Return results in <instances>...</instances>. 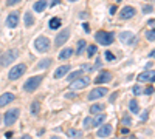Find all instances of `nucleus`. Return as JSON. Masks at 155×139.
I'll list each match as a JSON object with an SVG mask.
<instances>
[{
  "label": "nucleus",
  "instance_id": "nucleus-1",
  "mask_svg": "<svg viewBox=\"0 0 155 139\" xmlns=\"http://www.w3.org/2000/svg\"><path fill=\"white\" fill-rule=\"evenodd\" d=\"M17 57H19V50H16V48L6 50L5 53L0 54V67H8V65H11Z\"/></svg>",
  "mask_w": 155,
  "mask_h": 139
},
{
  "label": "nucleus",
  "instance_id": "nucleus-2",
  "mask_svg": "<svg viewBox=\"0 0 155 139\" xmlns=\"http://www.w3.org/2000/svg\"><path fill=\"white\" fill-rule=\"evenodd\" d=\"M42 79H44V76H33V77H30L28 80L25 82V85H23V91L26 93H33V91H36L37 87L42 83Z\"/></svg>",
  "mask_w": 155,
  "mask_h": 139
},
{
  "label": "nucleus",
  "instance_id": "nucleus-3",
  "mask_svg": "<svg viewBox=\"0 0 155 139\" xmlns=\"http://www.w3.org/2000/svg\"><path fill=\"white\" fill-rule=\"evenodd\" d=\"M50 46H51L50 39L45 37V36H40V37H37L34 40V48H36L37 53H47L50 50Z\"/></svg>",
  "mask_w": 155,
  "mask_h": 139
},
{
  "label": "nucleus",
  "instance_id": "nucleus-4",
  "mask_svg": "<svg viewBox=\"0 0 155 139\" xmlns=\"http://www.w3.org/2000/svg\"><path fill=\"white\" fill-rule=\"evenodd\" d=\"M25 71H26V65L25 64H19L16 67H12V70L8 73V79L9 80H17L25 74Z\"/></svg>",
  "mask_w": 155,
  "mask_h": 139
},
{
  "label": "nucleus",
  "instance_id": "nucleus-5",
  "mask_svg": "<svg viewBox=\"0 0 155 139\" xmlns=\"http://www.w3.org/2000/svg\"><path fill=\"white\" fill-rule=\"evenodd\" d=\"M95 40L99 45H110V43H113V34L107 33V31H98L95 36Z\"/></svg>",
  "mask_w": 155,
  "mask_h": 139
},
{
  "label": "nucleus",
  "instance_id": "nucleus-6",
  "mask_svg": "<svg viewBox=\"0 0 155 139\" xmlns=\"http://www.w3.org/2000/svg\"><path fill=\"white\" fill-rule=\"evenodd\" d=\"M19 116H20V110L19 108H12V110H8L5 113V125L6 127H11L12 124H14L17 119H19Z\"/></svg>",
  "mask_w": 155,
  "mask_h": 139
},
{
  "label": "nucleus",
  "instance_id": "nucleus-7",
  "mask_svg": "<svg viewBox=\"0 0 155 139\" xmlns=\"http://www.w3.org/2000/svg\"><path fill=\"white\" fill-rule=\"evenodd\" d=\"M90 83V79L89 77H78V79H75V80H71V85H70V88L75 91V90H82V88H85L87 85Z\"/></svg>",
  "mask_w": 155,
  "mask_h": 139
},
{
  "label": "nucleus",
  "instance_id": "nucleus-8",
  "mask_svg": "<svg viewBox=\"0 0 155 139\" xmlns=\"http://www.w3.org/2000/svg\"><path fill=\"white\" fill-rule=\"evenodd\" d=\"M106 94H107V88H104V87H98V88H93L92 91L89 93L87 99H89V101H96V99H99V97H104Z\"/></svg>",
  "mask_w": 155,
  "mask_h": 139
},
{
  "label": "nucleus",
  "instance_id": "nucleus-9",
  "mask_svg": "<svg viewBox=\"0 0 155 139\" xmlns=\"http://www.w3.org/2000/svg\"><path fill=\"white\" fill-rule=\"evenodd\" d=\"M135 14H137V9L133 8V6H124V8L121 9V12H119V17L123 20H127V19H132Z\"/></svg>",
  "mask_w": 155,
  "mask_h": 139
},
{
  "label": "nucleus",
  "instance_id": "nucleus-10",
  "mask_svg": "<svg viewBox=\"0 0 155 139\" xmlns=\"http://www.w3.org/2000/svg\"><path fill=\"white\" fill-rule=\"evenodd\" d=\"M68 37H70V30L65 28V30H62V33H59L56 36V46H62L68 40Z\"/></svg>",
  "mask_w": 155,
  "mask_h": 139
},
{
  "label": "nucleus",
  "instance_id": "nucleus-11",
  "mask_svg": "<svg viewBox=\"0 0 155 139\" xmlns=\"http://www.w3.org/2000/svg\"><path fill=\"white\" fill-rule=\"evenodd\" d=\"M112 131H113V127H112V125H110V124H104V125H101V127H99L96 136H98V138H109V136L112 135Z\"/></svg>",
  "mask_w": 155,
  "mask_h": 139
},
{
  "label": "nucleus",
  "instance_id": "nucleus-12",
  "mask_svg": "<svg viewBox=\"0 0 155 139\" xmlns=\"http://www.w3.org/2000/svg\"><path fill=\"white\" fill-rule=\"evenodd\" d=\"M19 25V12L12 11L8 17H6V26L8 28H16Z\"/></svg>",
  "mask_w": 155,
  "mask_h": 139
},
{
  "label": "nucleus",
  "instance_id": "nucleus-13",
  "mask_svg": "<svg viewBox=\"0 0 155 139\" xmlns=\"http://www.w3.org/2000/svg\"><path fill=\"white\" fill-rule=\"evenodd\" d=\"M119 40L123 42V43L132 45V43H135V36H133L130 31H123L119 34Z\"/></svg>",
  "mask_w": 155,
  "mask_h": 139
},
{
  "label": "nucleus",
  "instance_id": "nucleus-14",
  "mask_svg": "<svg viewBox=\"0 0 155 139\" xmlns=\"http://www.w3.org/2000/svg\"><path fill=\"white\" fill-rule=\"evenodd\" d=\"M14 99H16V96L12 94V93H3L2 96H0V108L6 107L8 104H11Z\"/></svg>",
  "mask_w": 155,
  "mask_h": 139
},
{
  "label": "nucleus",
  "instance_id": "nucleus-15",
  "mask_svg": "<svg viewBox=\"0 0 155 139\" xmlns=\"http://www.w3.org/2000/svg\"><path fill=\"white\" fill-rule=\"evenodd\" d=\"M137 79H138V82H151V83H154L155 74H154V71L151 70V71H147V73H141Z\"/></svg>",
  "mask_w": 155,
  "mask_h": 139
},
{
  "label": "nucleus",
  "instance_id": "nucleus-16",
  "mask_svg": "<svg viewBox=\"0 0 155 139\" xmlns=\"http://www.w3.org/2000/svg\"><path fill=\"white\" fill-rule=\"evenodd\" d=\"M112 80V73L110 71H103V73H99V76L95 79V82L98 83H106V82H110Z\"/></svg>",
  "mask_w": 155,
  "mask_h": 139
},
{
  "label": "nucleus",
  "instance_id": "nucleus-17",
  "mask_svg": "<svg viewBox=\"0 0 155 139\" xmlns=\"http://www.w3.org/2000/svg\"><path fill=\"white\" fill-rule=\"evenodd\" d=\"M70 71V65H62V67H59L56 68V71H55V79H60V77H64V76Z\"/></svg>",
  "mask_w": 155,
  "mask_h": 139
},
{
  "label": "nucleus",
  "instance_id": "nucleus-18",
  "mask_svg": "<svg viewBox=\"0 0 155 139\" xmlns=\"http://www.w3.org/2000/svg\"><path fill=\"white\" fill-rule=\"evenodd\" d=\"M47 6H48V2H47V0H37V2L33 5V9L36 12H42V11H45Z\"/></svg>",
  "mask_w": 155,
  "mask_h": 139
},
{
  "label": "nucleus",
  "instance_id": "nucleus-19",
  "mask_svg": "<svg viewBox=\"0 0 155 139\" xmlns=\"http://www.w3.org/2000/svg\"><path fill=\"white\" fill-rule=\"evenodd\" d=\"M73 53H75V51H73V48H64V50L59 53V59L60 60H67V59H70L73 56Z\"/></svg>",
  "mask_w": 155,
  "mask_h": 139
},
{
  "label": "nucleus",
  "instance_id": "nucleus-20",
  "mask_svg": "<svg viewBox=\"0 0 155 139\" xmlns=\"http://www.w3.org/2000/svg\"><path fill=\"white\" fill-rule=\"evenodd\" d=\"M23 22H25V26H28L31 28L33 25H34V17H33V14L30 11H26L25 12V16H23Z\"/></svg>",
  "mask_w": 155,
  "mask_h": 139
},
{
  "label": "nucleus",
  "instance_id": "nucleus-21",
  "mask_svg": "<svg viewBox=\"0 0 155 139\" xmlns=\"http://www.w3.org/2000/svg\"><path fill=\"white\" fill-rule=\"evenodd\" d=\"M60 25H62V20H60L59 17H53V19H50V22H48L50 30H57Z\"/></svg>",
  "mask_w": 155,
  "mask_h": 139
},
{
  "label": "nucleus",
  "instance_id": "nucleus-22",
  "mask_svg": "<svg viewBox=\"0 0 155 139\" xmlns=\"http://www.w3.org/2000/svg\"><path fill=\"white\" fill-rule=\"evenodd\" d=\"M129 110L132 111L133 114H138V113H140V105H138L137 99H132V101L129 102Z\"/></svg>",
  "mask_w": 155,
  "mask_h": 139
},
{
  "label": "nucleus",
  "instance_id": "nucleus-23",
  "mask_svg": "<svg viewBox=\"0 0 155 139\" xmlns=\"http://www.w3.org/2000/svg\"><path fill=\"white\" fill-rule=\"evenodd\" d=\"M104 121H106V114L101 113L96 119H92V127H99V125H103Z\"/></svg>",
  "mask_w": 155,
  "mask_h": 139
},
{
  "label": "nucleus",
  "instance_id": "nucleus-24",
  "mask_svg": "<svg viewBox=\"0 0 155 139\" xmlns=\"http://www.w3.org/2000/svg\"><path fill=\"white\" fill-rule=\"evenodd\" d=\"M103 110H104V105H103V104H93V105L90 107V113H92V114H99Z\"/></svg>",
  "mask_w": 155,
  "mask_h": 139
},
{
  "label": "nucleus",
  "instance_id": "nucleus-25",
  "mask_svg": "<svg viewBox=\"0 0 155 139\" xmlns=\"http://www.w3.org/2000/svg\"><path fill=\"white\" fill-rule=\"evenodd\" d=\"M51 59H42V60H40L39 62V64L36 65V70H44V68H48L50 65H51Z\"/></svg>",
  "mask_w": 155,
  "mask_h": 139
},
{
  "label": "nucleus",
  "instance_id": "nucleus-26",
  "mask_svg": "<svg viewBox=\"0 0 155 139\" xmlns=\"http://www.w3.org/2000/svg\"><path fill=\"white\" fill-rule=\"evenodd\" d=\"M85 48H87L85 40H79V42H78V48H76V54H82Z\"/></svg>",
  "mask_w": 155,
  "mask_h": 139
},
{
  "label": "nucleus",
  "instance_id": "nucleus-27",
  "mask_svg": "<svg viewBox=\"0 0 155 139\" xmlns=\"http://www.w3.org/2000/svg\"><path fill=\"white\" fill-rule=\"evenodd\" d=\"M96 51H98L96 45H89L87 46V56H89V57H93V56L96 54Z\"/></svg>",
  "mask_w": 155,
  "mask_h": 139
},
{
  "label": "nucleus",
  "instance_id": "nucleus-28",
  "mask_svg": "<svg viewBox=\"0 0 155 139\" xmlns=\"http://www.w3.org/2000/svg\"><path fill=\"white\" fill-rule=\"evenodd\" d=\"M39 108H40V104L37 101H33V104H31V114L36 116L39 113Z\"/></svg>",
  "mask_w": 155,
  "mask_h": 139
},
{
  "label": "nucleus",
  "instance_id": "nucleus-29",
  "mask_svg": "<svg viewBox=\"0 0 155 139\" xmlns=\"http://www.w3.org/2000/svg\"><path fill=\"white\" fill-rule=\"evenodd\" d=\"M81 74H82V71H75V73H71V74L67 76V79H68V80L71 82V80H75V79L81 77Z\"/></svg>",
  "mask_w": 155,
  "mask_h": 139
},
{
  "label": "nucleus",
  "instance_id": "nucleus-30",
  "mask_svg": "<svg viewBox=\"0 0 155 139\" xmlns=\"http://www.w3.org/2000/svg\"><path fill=\"white\" fill-rule=\"evenodd\" d=\"M68 136L70 138H81V136H82V133H81V131L79 130H68Z\"/></svg>",
  "mask_w": 155,
  "mask_h": 139
},
{
  "label": "nucleus",
  "instance_id": "nucleus-31",
  "mask_svg": "<svg viewBox=\"0 0 155 139\" xmlns=\"http://www.w3.org/2000/svg\"><path fill=\"white\" fill-rule=\"evenodd\" d=\"M146 39L149 40V42H154L155 40V33H154V30H147L146 31Z\"/></svg>",
  "mask_w": 155,
  "mask_h": 139
},
{
  "label": "nucleus",
  "instance_id": "nucleus-32",
  "mask_svg": "<svg viewBox=\"0 0 155 139\" xmlns=\"http://www.w3.org/2000/svg\"><path fill=\"white\" fill-rule=\"evenodd\" d=\"M84 128L85 130L92 128V119H90V117H85V119H84Z\"/></svg>",
  "mask_w": 155,
  "mask_h": 139
},
{
  "label": "nucleus",
  "instance_id": "nucleus-33",
  "mask_svg": "<svg viewBox=\"0 0 155 139\" xmlns=\"http://www.w3.org/2000/svg\"><path fill=\"white\" fill-rule=\"evenodd\" d=\"M132 91H133V94H137V96H140L141 93H143V88H141L140 85H135V87H133V90H132Z\"/></svg>",
  "mask_w": 155,
  "mask_h": 139
},
{
  "label": "nucleus",
  "instance_id": "nucleus-34",
  "mask_svg": "<svg viewBox=\"0 0 155 139\" xmlns=\"http://www.w3.org/2000/svg\"><path fill=\"white\" fill-rule=\"evenodd\" d=\"M64 97H67V99H75V97H78V94L75 91H70V93H65Z\"/></svg>",
  "mask_w": 155,
  "mask_h": 139
},
{
  "label": "nucleus",
  "instance_id": "nucleus-35",
  "mask_svg": "<svg viewBox=\"0 0 155 139\" xmlns=\"http://www.w3.org/2000/svg\"><path fill=\"white\" fill-rule=\"evenodd\" d=\"M152 11H154V6H152V5H146L144 8H143V12H144V14H149V12H152Z\"/></svg>",
  "mask_w": 155,
  "mask_h": 139
},
{
  "label": "nucleus",
  "instance_id": "nucleus-36",
  "mask_svg": "<svg viewBox=\"0 0 155 139\" xmlns=\"http://www.w3.org/2000/svg\"><path fill=\"white\" fill-rule=\"evenodd\" d=\"M106 59L109 62H113V60H115V56H113L110 51H106Z\"/></svg>",
  "mask_w": 155,
  "mask_h": 139
},
{
  "label": "nucleus",
  "instance_id": "nucleus-37",
  "mask_svg": "<svg viewBox=\"0 0 155 139\" xmlns=\"http://www.w3.org/2000/svg\"><path fill=\"white\" fill-rule=\"evenodd\" d=\"M123 124L126 125V127H129V125L132 124V119H130L129 116H124V117H123Z\"/></svg>",
  "mask_w": 155,
  "mask_h": 139
},
{
  "label": "nucleus",
  "instance_id": "nucleus-38",
  "mask_svg": "<svg viewBox=\"0 0 155 139\" xmlns=\"http://www.w3.org/2000/svg\"><path fill=\"white\" fill-rule=\"evenodd\" d=\"M22 0H6V5L8 6H14V5H17V3H20Z\"/></svg>",
  "mask_w": 155,
  "mask_h": 139
},
{
  "label": "nucleus",
  "instance_id": "nucleus-39",
  "mask_svg": "<svg viewBox=\"0 0 155 139\" xmlns=\"http://www.w3.org/2000/svg\"><path fill=\"white\" fill-rule=\"evenodd\" d=\"M144 93H146L147 96H149V94H152V93H154V87H147V88H146V91H144Z\"/></svg>",
  "mask_w": 155,
  "mask_h": 139
},
{
  "label": "nucleus",
  "instance_id": "nucleus-40",
  "mask_svg": "<svg viewBox=\"0 0 155 139\" xmlns=\"http://www.w3.org/2000/svg\"><path fill=\"white\" fill-rule=\"evenodd\" d=\"M147 116H149V111H144V113L141 114V119H143V121H146V119H147Z\"/></svg>",
  "mask_w": 155,
  "mask_h": 139
},
{
  "label": "nucleus",
  "instance_id": "nucleus-41",
  "mask_svg": "<svg viewBox=\"0 0 155 139\" xmlns=\"http://www.w3.org/2000/svg\"><path fill=\"white\" fill-rule=\"evenodd\" d=\"M59 3H60V0H51L50 6H55V5H59Z\"/></svg>",
  "mask_w": 155,
  "mask_h": 139
},
{
  "label": "nucleus",
  "instance_id": "nucleus-42",
  "mask_svg": "<svg viewBox=\"0 0 155 139\" xmlns=\"http://www.w3.org/2000/svg\"><path fill=\"white\" fill-rule=\"evenodd\" d=\"M109 12H110V14H112V16H113V14H115V12H116V6H112V8L109 9Z\"/></svg>",
  "mask_w": 155,
  "mask_h": 139
},
{
  "label": "nucleus",
  "instance_id": "nucleus-43",
  "mask_svg": "<svg viewBox=\"0 0 155 139\" xmlns=\"http://www.w3.org/2000/svg\"><path fill=\"white\" fill-rule=\"evenodd\" d=\"M154 23H155V20L151 19V20H149V26H151V30H154Z\"/></svg>",
  "mask_w": 155,
  "mask_h": 139
},
{
  "label": "nucleus",
  "instance_id": "nucleus-44",
  "mask_svg": "<svg viewBox=\"0 0 155 139\" xmlns=\"http://www.w3.org/2000/svg\"><path fill=\"white\" fill-rule=\"evenodd\" d=\"M82 26H84V30H85L87 33H89V31H90V26H89V25H87V23H84Z\"/></svg>",
  "mask_w": 155,
  "mask_h": 139
},
{
  "label": "nucleus",
  "instance_id": "nucleus-45",
  "mask_svg": "<svg viewBox=\"0 0 155 139\" xmlns=\"http://www.w3.org/2000/svg\"><path fill=\"white\" fill-rule=\"evenodd\" d=\"M82 68H84V70H87V71H90V70H92V67H90V65H82Z\"/></svg>",
  "mask_w": 155,
  "mask_h": 139
},
{
  "label": "nucleus",
  "instance_id": "nucleus-46",
  "mask_svg": "<svg viewBox=\"0 0 155 139\" xmlns=\"http://www.w3.org/2000/svg\"><path fill=\"white\" fill-rule=\"evenodd\" d=\"M20 139H33V138H31L30 135H23V136H22V138H20Z\"/></svg>",
  "mask_w": 155,
  "mask_h": 139
},
{
  "label": "nucleus",
  "instance_id": "nucleus-47",
  "mask_svg": "<svg viewBox=\"0 0 155 139\" xmlns=\"http://www.w3.org/2000/svg\"><path fill=\"white\" fill-rule=\"evenodd\" d=\"M5 136L9 139V138H12V133H11V131H8V133H5Z\"/></svg>",
  "mask_w": 155,
  "mask_h": 139
},
{
  "label": "nucleus",
  "instance_id": "nucleus-48",
  "mask_svg": "<svg viewBox=\"0 0 155 139\" xmlns=\"http://www.w3.org/2000/svg\"><path fill=\"white\" fill-rule=\"evenodd\" d=\"M115 97H116V93H113V96L110 97V102H115Z\"/></svg>",
  "mask_w": 155,
  "mask_h": 139
},
{
  "label": "nucleus",
  "instance_id": "nucleus-49",
  "mask_svg": "<svg viewBox=\"0 0 155 139\" xmlns=\"http://www.w3.org/2000/svg\"><path fill=\"white\" fill-rule=\"evenodd\" d=\"M101 65H103V64H101V60H99V59H98V60H96V65H95V67H96V68H99V67H101Z\"/></svg>",
  "mask_w": 155,
  "mask_h": 139
},
{
  "label": "nucleus",
  "instance_id": "nucleus-50",
  "mask_svg": "<svg viewBox=\"0 0 155 139\" xmlns=\"http://www.w3.org/2000/svg\"><path fill=\"white\" fill-rule=\"evenodd\" d=\"M50 139H60L59 136H53V138H50Z\"/></svg>",
  "mask_w": 155,
  "mask_h": 139
},
{
  "label": "nucleus",
  "instance_id": "nucleus-51",
  "mask_svg": "<svg viewBox=\"0 0 155 139\" xmlns=\"http://www.w3.org/2000/svg\"><path fill=\"white\" fill-rule=\"evenodd\" d=\"M68 2H78V0H68Z\"/></svg>",
  "mask_w": 155,
  "mask_h": 139
},
{
  "label": "nucleus",
  "instance_id": "nucleus-52",
  "mask_svg": "<svg viewBox=\"0 0 155 139\" xmlns=\"http://www.w3.org/2000/svg\"><path fill=\"white\" fill-rule=\"evenodd\" d=\"M116 2H121V0H116Z\"/></svg>",
  "mask_w": 155,
  "mask_h": 139
},
{
  "label": "nucleus",
  "instance_id": "nucleus-53",
  "mask_svg": "<svg viewBox=\"0 0 155 139\" xmlns=\"http://www.w3.org/2000/svg\"><path fill=\"white\" fill-rule=\"evenodd\" d=\"M0 121H2V117H0Z\"/></svg>",
  "mask_w": 155,
  "mask_h": 139
}]
</instances>
